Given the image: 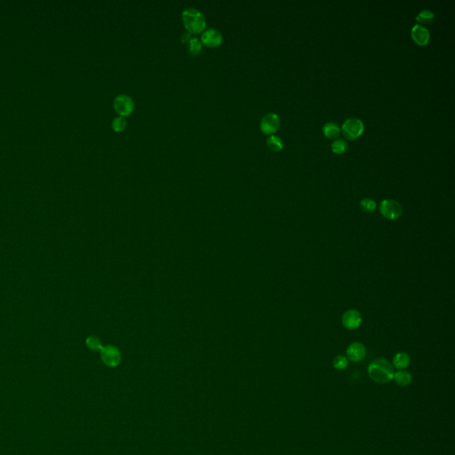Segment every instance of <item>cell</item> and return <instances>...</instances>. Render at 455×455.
<instances>
[{
  "instance_id": "obj_7",
  "label": "cell",
  "mask_w": 455,
  "mask_h": 455,
  "mask_svg": "<svg viewBox=\"0 0 455 455\" xmlns=\"http://www.w3.org/2000/svg\"><path fill=\"white\" fill-rule=\"evenodd\" d=\"M222 34L221 31L214 28L204 30L201 34V42L209 48H216L222 43Z\"/></svg>"
},
{
  "instance_id": "obj_2",
  "label": "cell",
  "mask_w": 455,
  "mask_h": 455,
  "mask_svg": "<svg viewBox=\"0 0 455 455\" xmlns=\"http://www.w3.org/2000/svg\"><path fill=\"white\" fill-rule=\"evenodd\" d=\"M182 17L183 24L189 33L198 34L204 31L206 21L200 10L193 7L185 9L182 12Z\"/></svg>"
},
{
  "instance_id": "obj_15",
  "label": "cell",
  "mask_w": 455,
  "mask_h": 455,
  "mask_svg": "<svg viewBox=\"0 0 455 455\" xmlns=\"http://www.w3.org/2000/svg\"><path fill=\"white\" fill-rule=\"evenodd\" d=\"M267 146L273 152H280L284 148L283 141L276 135H270L267 139Z\"/></svg>"
},
{
  "instance_id": "obj_23",
  "label": "cell",
  "mask_w": 455,
  "mask_h": 455,
  "mask_svg": "<svg viewBox=\"0 0 455 455\" xmlns=\"http://www.w3.org/2000/svg\"><path fill=\"white\" fill-rule=\"evenodd\" d=\"M181 39H182V41L183 43H188V42L191 40V33H189V32L183 33L182 37H181Z\"/></svg>"
},
{
  "instance_id": "obj_22",
  "label": "cell",
  "mask_w": 455,
  "mask_h": 455,
  "mask_svg": "<svg viewBox=\"0 0 455 455\" xmlns=\"http://www.w3.org/2000/svg\"><path fill=\"white\" fill-rule=\"evenodd\" d=\"M87 344L88 347L91 348L92 350H99L102 349L101 345V342L96 338V337H88L87 340Z\"/></svg>"
},
{
  "instance_id": "obj_13",
  "label": "cell",
  "mask_w": 455,
  "mask_h": 455,
  "mask_svg": "<svg viewBox=\"0 0 455 455\" xmlns=\"http://www.w3.org/2000/svg\"><path fill=\"white\" fill-rule=\"evenodd\" d=\"M410 363H411L410 355L405 352H399L395 355L394 358H393V364H394L395 367H397L399 370L406 368L409 366Z\"/></svg>"
},
{
  "instance_id": "obj_14",
  "label": "cell",
  "mask_w": 455,
  "mask_h": 455,
  "mask_svg": "<svg viewBox=\"0 0 455 455\" xmlns=\"http://www.w3.org/2000/svg\"><path fill=\"white\" fill-rule=\"evenodd\" d=\"M393 379H394L396 383L398 385L401 386V387L410 385L412 380V375L410 374V373H408L406 371H404V370H401V371L395 373Z\"/></svg>"
},
{
  "instance_id": "obj_3",
  "label": "cell",
  "mask_w": 455,
  "mask_h": 455,
  "mask_svg": "<svg viewBox=\"0 0 455 455\" xmlns=\"http://www.w3.org/2000/svg\"><path fill=\"white\" fill-rule=\"evenodd\" d=\"M364 124L359 118L351 117L343 123L342 130L344 137L348 140L357 139L364 132Z\"/></svg>"
},
{
  "instance_id": "obj_4",
  "label": "cell",
  "mask_w": 455,
  "mask_h": 455,
  "mask_svg": "<svg viewBox=\"0 0 455 455\" xmlns=\"http://www.w3.org/2000/svg\"><path fill=\"white\" fill-rule=\"evenodd\" d=\"M380 212L382 216L388 220H397L402 215L403 208L398 201L393 200H385L381 202Z\"/></svg>"
},
{
  "instance_id": "obj_20",
  "label": "cell",
  "mask_w": 455,
  "mask_h": 455,
  "mask_svg": "<svg viewBox=\"0 0 455 455\" xmlns=\"http://www.w3.org/2000/svg\"><path fill=\"white\" fill-rule=\"evenodd\" d=\"M126 127V120L124 117H115L112 121V128L116 132H122L125 130Z\"/></svg>"
},
{
  "instance_id": "obj_9",
  "label": "cell",
  "mask_w": 455,
  "mask_h": 455,
  "mask_svg": "<svg viewBox=\"0 0 455 455\" xmlns=\"http://www.w3.org/2000/svg\"><path fill=\"white\" fill-rule=\"evenodd\" d=\"M347 358L352 361V362H360L361 360L364 358L366 355V351L364 344L361 343H353L348 347Z\"/></svg>"
},
{
  "instance_id": "obj_1",
  "label": "cell",
  "mask_w": 455,
  "mask_h": 455,
  "mask_svg": "<svg viewBox=\"0 0 455 455\" xmlns=\"http://www.w3.org/2000/svg\"><path fill=\"white\" fill-rule=\"evenodd\" d=\"M368 374L373 382L384 384L393 380L395 371L392 364L385 358H376L368 366Z\"/></svg>"
},
{
  "instance_id": "obj_18",
  "label": "cell",
  "mask_w": 455,
  "mask_h": 455,
  "mask_svg": "<svg viewBox=\"0 0 455 455\" xmlns=\"http://www.w3.org/2000/svg\"><path fill=\"white\" fill-rule=\"evenodd\" d=\"M347 142L344 140H336L332 143V152L336 154H343L347 151Z\"/></svg>"
},
{
  "instance_id": "obj_12",
  "label": "cell",
  "mask_w": 455,
  "mask_h": 455,
  "mask_svg": "<svg viewBox=\"0 0 455 455\" xmlns=\"http://www.w3.org/2000/svg\"><path fill=\"white\" fill-rule=\"evenodd\" d=\"M341 127L334 122H328L323 127V133L328 139L338 138L341 135Z\"/></svg>"
},
{
  "instance_id": "obj_16",
  "label": "cell",
  "mask_w": 455,
  "mask_h": 455,
  "mask_svg": "<svg viewBox=\"0 0 455 455\" xmlns=\"http://www.w3.org/2000/svg\"><path fill=\"white\" fill-rule=\"evenodd\" d=\"M433 19L434 13L430 10H427V9L420 11L416 16V21L420 24H429L432 22Z\"/></svg>"
},
{
  "instance_id": "obj_17",
  "label": "cell",
  "mask_w": 455,
  "mask_h": 455,
  "mask_svg": "<svg viewBox=\"0 0 455 455\" xmlns=\"http://www.w3.org/2000/svg\"><path fill=\"white\" fill-rule=\"evenodd\" d=\"M188 49L192 55H198L202 50L201 40L198 38H191V40L188 42Z\"/></svg>"
},
{
  "instance_id": "obj_11",
  "label": "cell",
  "mask_w": 455,
  "mask_h": 455,
  "mask_svg": "<svg viewBox=\"0 0 455 455\" xmlns=\"http://www.w3.org/2000/svg\"><path fill=\"white\" fill-rule=\"evenodd\" d=\"M411 36H412V39H413V41L419 45V46H426L427 44L429 43V39H430V35H429V31L421 25H414L412 27V31H411Z\"/></svg>"
},
{
  "instance_id": "obj_21",
  "label": "cell",
  "mask_w": 455,
  "mask_h": 455,
  "mask_svg": "<svg viewBox=\"0 0 455 455\" xmlns=\"http://www.w3.org/2000/svg\"><path fill=\"white\" fill-rule=\"evenodd\" d=\"M334 368L337 369V370H344V369L347 368L348 366V358L346 356H344L343 355H339L334 357Z\"/></svg>"
},
{
  "instance_id": "obj_8",
  "label": "cell",
  "mask_w": 455,
  "mask_h": 455,
  "mask_svg": "<svg viewBox=\"0 0 455 455\" xmlns=\"http://www.w3.org/2000/svg\"><path fill=\"white\" fill-rule=\"evenodd\" d=\"M342 322L346 329H357L362 323V316L356 309H350L343 314Z\"/></svg>"
},
{
  "instance_id": "obj_19",
  "label": "cell",
  "mask_w": 455,
  "mask_h": 455,
  "mask_svg": "<svg viewBox=\"0 0 455 455\" xmlns=\"http://www.w3.org/2000/svg\"><path fill=\"white\" fill-rule=\"evenodd\" d=\"M360 207L364 212H372L376 209V203L371 199H364L360 202Z\"/></svg>"
},
{
  "instance_id": "obj_10",
  "label": "cell",
  "mask_w": 455,
  "mask_h": 455,
  "mask_svg": "<svg viewBox=\"0 0 455 455\" xmlns=\"http://www.w3.org/2000/svg\"><path fill=\"white\" fill-rule=\"evenodd\" d=\"M101 358L105 364L108 366H117L120 362L119 351L114 347H106L101 349Z\"/></svg>"
},
{
  "instance_id": "obj_5",
  "label": "cell",
  "mask_w": 455,
  "mask_h": 455,
  "mask_svg": "<svg viewBox=\"0 0 455 455\" xmlns=\"http://www.w3.org/2000/svg\"><path fill=\"white\" fill-rule=\"evenodd\" d=\"M114 108L121 117H126L133 112L135 108V102L130 96L126 95H119L114 99Z\"/></svg>"
},
{
  "instance_id": "obj_6",
  "label": "cell",
  "mask_w": 455,
  "mask_h": 455,
  "mask_svg": "<svg viewBox=\"0 0 455 455\" xmlns=\"http://www.w3.org/2000/svg\"><path fill=\"white\" fill-rule=\"evenodd\" d=\"M280 126V118L276 113L266 114L260 121V130L265 135H273Z\"/></svg>"
}]
</instances>
